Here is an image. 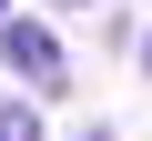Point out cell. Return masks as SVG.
I'll list each match as a JSON object with an SVG mask.
<instances>
[{
    "instance_id": "1",
    "label": "cell",
    "mask_w": 152,
    "mask_h": 141,
    "mask_svg": "<svg viewBox=\"0 0 152 141\" xmlns=\"http://www.w3.org/2000/svg\"><path fill=\"white\" fill-rule=\"evenodd\" d=\"M0 60H10L31 91H61V40H51V20H0Z\"/></svg>"
},
{
    "instance_id": "2",
    "label": "cell",
    "mask_w": 152,
    "mask_h": 141,
    "mask_svg": "<svg viewBox=\"0 0 152 141\" xmlns=\"http://www.w3.org/2000/svg\"><path fill=\"white\" fill-rule=\"evenodd\" d=\"M0 141H41V111L31 101H0Z\"/></svg>"
},
{
    "instance_id": "3",
    "label": "cell",
    "mask_w": 152,
    "mask_h": 141,
    "mask_svg": "<svg viewBox=\"0 0 152 141\" xmlns=\"http://www.w3.org/2000/svg\"><path fill=\"white\" fill-rule=\"evenodd\" d=\"M142 70H152V40H142Z\"/></svg>"
},
{
    "instance_id": "4",
    "label": "cell",
    "mask_w": 152,
    "mask_h": 141,
    "mask_svg": "<svg viewBox=\"0 0 152 141\" xmlns=\"http://www.w3.org/2000/svg\"><path fill=\"white\" fill-rule=\"evenodd\" d=\"M0 20H10V0H0Z\"/></svg>"
}]
</instances>
